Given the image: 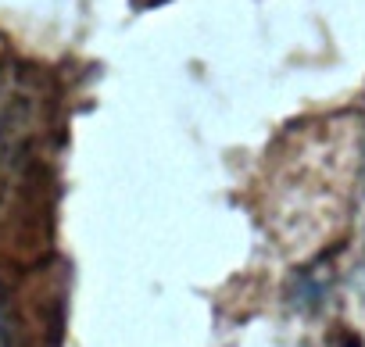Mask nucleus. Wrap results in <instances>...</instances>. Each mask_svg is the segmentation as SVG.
I'll return each mask as SVG.
<instances>
[{"label": "nucleus", "instance_id": "1", "mask_svg": "<svg viewBox=\"0 0 365 347\" xmlns=\"http://www.w3.org/2000/svg\"><path fill=\"white\" fill-rule=\"evenodd\" d=\"M47 108V90L26 65L0 61V215L19 204L40 165Z\"/></svg>", "mask_w": 365, "mask_h": 347}, {"label": "nucleus", "instance_id": "2", "mask_svg": "<svg viewBox=\"0 0 365 347\" xmlns=\"http://www.w3.org/2000/svg\"><path fill=\"white\" fill-rule=\"evenodd\" d=\"M0 347H19V340H15V318H11V308H8L4 294H0Z\"/></svg>", "mask_w": 365, "mask_h": 347}]
</instances>
